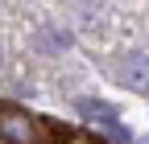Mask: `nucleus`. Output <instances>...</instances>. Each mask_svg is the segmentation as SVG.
Segmentation results:
<instances>
[{"instance_id":"f257e3e1","label":"nucleus","mask_w":149,"mask_h":144,"mask_svg":"<svg viewBox=\"0 0 149 144\" xmlns=\"http://www.w3.org/2000/svg\"><path fill=\"white\" fill-rule=\"evenodd\" d=\"M0 144H46V123L13 103H0Z\"/></svg>"},{"instance_id":"f03ea898","label":"nucleus","mask_w":149,"mask_h":144,"mask_svg":"<svg viewBox=\"0 0 149 144\" xmlns=\"http://www.w3.org/2000/svg\"><path fill=\"white\" fill-rule=\"evenodd\" d=\"M116 74H120V82L128 86V91H141V95L149 91V58H145V53H133V58H124Z\"/></svg>"},{"instance_id":"7ed1b4c3","label":"nucleus","mask_w":149,"mask_h":144,"mask_svg":"<svg viewBox=\"0 0 149 144\" xmlns=\"http://www.w3.org/2000/svg\"><path fill=\"white\" fill-rule=\"evenodd\" d=\"M79 115H83V119H91V123H100V128L120 119V115H116V107L104 103V99H79Z\"/></svg>"},{"instance_id":"20e7f679","label":"nucleus","mask_w":149,"mask_h":144,"mask_svg":"<svg viewBox=\"0 0 149 144\" xmlns=\"http://www.w3.org/2000/svg\"><path fill=\"white\" fill-rule=\"evenodd\" d=\"M42 49H66V37L62 33H42Z\"/></svg>"},{"instance_id":"39448f33","label":"nucleus","mask_w":149,"mask_h":144,"mask_svg":"<svg viewBox=\"0 0 149 144\" xmlns=\"http://www.w3.org/2000/svg\"><path fill=\"white\" fill-rule=\"evenodd\" d=\"M62 144H95L91 136H62Z\"/></svg>"},{"instance_id":"423d86ee","label":"nucleus","mask_w":149,"mask_h":144,"mask_svg":"<svg viewBox=\"0 0 149 144\" xmlns=\"http://www.w3.org/2000/svg\"><path fill=\"white\" fill-rule=\"evenodd\" d=\"M0 66H4V49H0Z\"/></svg>"},{"instance_id":"0eeeda50","label":"nucleus","mask_w":149,"mask_h":144,"mask_svg":"<svg viewBox=\"0 0 149 144\" xmlns=\"http://www.w3.org/2000/svg\"><path fill=\"white\" fill-rule=\"evenodd\" d=\"M141 144H149V140H141Z\"/></svg>"}]
</instances>
